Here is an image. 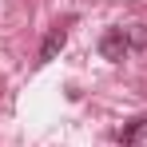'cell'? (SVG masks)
Returning <instances> with one entry per match:
<instances>
[{
  "mask_svg": "<svg viewBox=\"0 0 147 147\" xmlns=\"http://www.w3.org/2000/svg\"><path fill=\"white\" fill-rule=\"evenodd\" d=\"M131 52V40H127V28H107L103 36H99V56L103 60H111V64H119L123 56Z\"/></svg>",
  "mask_w": 147,
  "mask_h": 147,
  "instance_id": "obj_1",
  "label": "cell"
},
{
  "mask_svg": "<svg viewBox=\"0 0 147 147\" xmlns=\"http://www.w3.org/2000/svg\"><path fill=\"white\" fill-rule=\"evenodd\" d=\"M64 44H68V32L56 24L48 36H44V44H40V64H52V60H56V56L64 52Z\"/></svg>",
  "mask_w": 147,
  "mask_h": 147,
  "instance_id": "obj_2",
  "label": "cell"
},
{
  "mask_svg": "<svg viewBox=\"0 0 147 147\" xmlns=\"http://www.w3.org/2000/svg\"><path fill=\"white\" fill-rule=\"evenodd\" d=\"M143 135H147V115H135V119H127V123L119 127V135H115V139H119L123 147H131V143H139Z\"/></svg>",
  "mask_w": 147,
  "mask_h": 147,
  "instance_id": "obj_3",
  "label": "cell"
},
{
  "mask_svg": "<svg viewBox=\"0 0 147 147\" xmlns=\"http://www.w3.org/2000/svg\"><path fill=\"white\" fill-rule=\"evenodd\" d=\"M127 40H131V48L143 52V48H147V28H143V24H131V28H127Z\"/></svg>",
  "mask_w": 147,
  "mask_h": 147,
  "instance_id": "obj_4",
  "label": "cell"
}]
</instances>
